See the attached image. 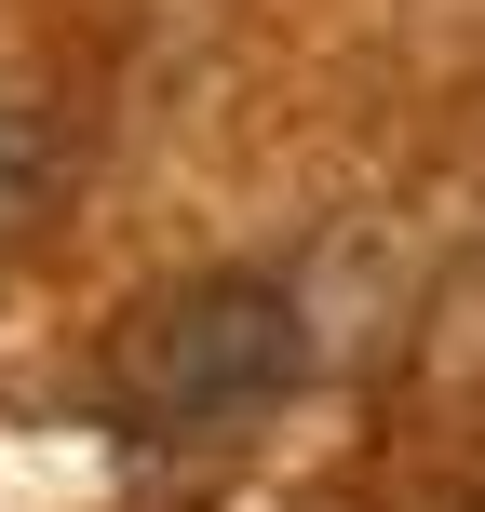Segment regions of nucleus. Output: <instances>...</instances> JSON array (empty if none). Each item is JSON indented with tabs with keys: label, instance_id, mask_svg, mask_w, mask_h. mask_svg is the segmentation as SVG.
<instances>
[{
	"label": "nucleus",
	"instance_id": "obj_1",
	"mask_svg": "<svg viewBox=\"0 0 485 512\" xmlns=\"http://www.w3.org/2000/svg\"><path fill=\"white\" fill-rule=\"evenodd\" d=\"M310 364V324L270 270H189L162 297H135L95 351V405L122 418L135 445H189V432H230V418L283 405Z\"/></svg>",
	"mask_w": 485,
	"mask_h": 512
}]
</instances>
